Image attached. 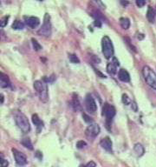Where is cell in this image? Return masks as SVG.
<instances>
[{
  "label": "cell",
  "mask_w": 156,
  "mask_h": 167,
  "mask_svg": "<svg viewBox=\"0 0 156 167\" xmlns=\"http://www.w3.org/2000/svg\"><path fill=\"white\" fill-rule=\"evenodd\" d=\"M24 19L26 24L31 29L36 28L40 24V19L36 17H24Z\"/></svg>",
  "instance_id": "cell-10"
},
{
  "label": "cell",
  "mask_w": 156,
  "mask_h": 167,
  "mask_svg": "<svg viewBox=\"0 0 156 167\" xmlns=\"http://www.w3.org/2000/svg\"><path fill=\"white\" fill-rule=\"evenodd\" d=\"M130 104H131V108H132L134 111H137V104H136L134 102H131Z\"/></svg>",
  "instance_id": "cell-31"
},
{
  "label": "cell",
  "mask_w": 156,
  "mask_h": 167,
  "mask_svg": "<svg viewBox=\"0 0 156 167\" xmlns=\"http://www.w3.org/2000/svg\"><path fill=\"white\" fill-rule=\"evenodd\" d=\"M82 118H83V119H84V121L86 123H89V124H91V123L93 122V120L91 119V118L88 116L87 114H82Z\"/></svg>",
  "instance_id": "cell-27"
},
{
  "label": "cell",
  "mask_w": 156,
  "mask_h": 167,
  "mask_svg": "<svg viewBox=\"0 0 156 167\" xmlns=\"http://www.w3.org/2000/svg\"><path fill=\"white\" fill-rule=\"evenodd\" d=\"M69 59L73 64H79L80 63V59L78 58V57L76 54H69Z\"/></svg>",
  "instance_id": "cell-23"
},
{
  "label": "cell",
  "mask_w": 156,
  "mask_h": 167,
  "mask_svg": "<svg viewBox=\"0 0 156 167\" xmlns=\"http://www.w3.org/2000/svg\"><path fill=\"white\" fill-rule=\"evenodd\" d=\"M138 7H143L146 4V0H135Z\"/></svg>",
  "instance_id": "cell-28"
},
{
  "label": "cell",
  "mask_w": 156,
  "mask_h": 167,
  "mask_svg": "<svg viewBox=\"0 0 156 167\" xmlns=\"http://www.w3.org/2000/svg\"><path fill=\"white\" fill-rule=\"evenodd\" d=\"M51 31H52V25L50 22V16L48 13H46L44 15L43 25L38 30L37 33L43 37H50L51 35Z\"/></svg>",
  "instance_id": "cell-5"
},
{
  "label": "cell",
  "mask_w": 156,
  "mask_h": 167,
  "mask_svg": "<svg viewBox=\"0 0 156 167\" xmlns=\"http://www.w3.org/2000/svg\"><path fill=\"white\" fill-rule=\"evenodd\" d=\"M3 103H4V95L1 94V104H3Z\"/></svg>",
  "instance_id": "cell-33"
},
{
  "label": "cell",
  "mask_w": 156,
  "mask_h": 167,
  "mask_svg": "<svg viewBox=\"0 0 156 167\" xmlns=\"http://www.w3.org/2000/svg\"><path fill=\"white\" fill-rule=\"evenodd\" d=\"M101 51H102V54L107 59L111 58L114 56V45L112 44L111 39L108 37V36H104L101 39Z\"/></svg>",
  "instance_id": "cell-3"
},
{
  "label": "cell",
  "mask_w": 156,
  "mask_h": 167,
  "mask_svg": "<svg viewBox=\"0 0 156 167\" xmlns=\"http://www.w3.org/2000/svg\"><path fill=\"white\" fill-rule=\"evenodd\" d=\"M122 102L124 104H130L132 101L130 100V99L128 98V96L127 94H123L122 95Z\"/></svg>",
  "instance_id": "cell-25"
},
{
  "label": "cell",
  "mask_w": 156,
  "mask_h": 167,
  "mask_svg": "<svg viewBox=\"0 0 156 167\" xmlns=\"http://www.w3.org/2000/svg\"><path fill=\"white\" fill-rule=\"evenodd\" d=\"M143 78L146 83L153 89L156 90V73L149 66H144L142 69Z\"/></svg>",
  "instance_id": "cell-4"
},
{
  "label": "cell",
  "mask_w": 156,
  "mask_h": 167,
  "mask_svg": "<svg viewBox=\"0 0 156 167\" xmlns=\"http://www.w3.org/2000/svg\"><path fill=\"white\" fill-rule=\"evenodd\" d=\"M38 1H44V0H38Z\"/></svg>",
  "instance_id": "cell-34"
},
{
  "label": "cell",
  "mask_w": 156,
  "mask_h": 167,
  "mask_svg": "<svg viewBox=\"0 0 156 167\" xmlns=\"http://www.w3.org/2000/svg\"><path fill=\"white\" fill-rule=\"evenodd\" d=\"M101 146L107 152H113V143H112L111 139L109 137H106L104 138H102L100 142Z\"/></svg>",
  "instance_id": "cell-11"
},
{
  "label": "cell",
  "mask_w": 156,
  "mask_h": 167,
  "mask_svg": "<svg viewBox=\"0 0 156 167\" xmlns=\"http://www.w3.org/2000/svg\"><path fill=\"white\" fill-rule=\"evenodd\" d=\"M134 152L137 157H141L145 153V149L141 144H135L134 146Z\"/></svg>",
  "instance_id": "cell-17"
},
{
  "label": "cell",
  "mask_w": 156,
  "mask_h": 167,
  "mask_svg": "<svg viewBox=\"0 0 156 167\" xmlns=\"http://www.w3.org/2000/svg\"><path fill=\"white\" fill-rule=\"evenodd\" d=\"M31 43H32V45H33V49L36 51H38L42 50V45H40L35 38L31 39Z\"/></svg>",
  "instance_id": "cell-22"
},
{
  "label": "cell",
  "mask_w": 156,
  "mask_h": 167,
  "mask_svg": "<svg viewBox=\"0 0 156 167\" xmlns=\"http://www.w3.org/2000/svg\"><path fill=\"white\" fill-rule=\"evenodd\" d=\"M86 166H96V164L94 163V162H89Z\"/></svg>",
  "instance_id": "cell-32"
},
{
  "label": "cell",
  "mask_w": 156,
  "mask_h": 167,
  "mask_svg": "<svg viewBox=\"0 0 156 167\" xmlns=\"http://www.w3.org/2000/svg\"><path fill=\"white\" fill-rule=\"evenodd\" d=\"M101 132L100 126L96 124H91L87 127L86 131H85V134L87 137H89L90 138H96Z\"/></svg>",
  "instance_id": "cell-7"
},
{
  "label": "cell",
  "mask_w": 156,
  "mask_h": 167,
  "mask_svg": "<svg viewBox=\"0 0 156 167\" xmlns=\"http://www.w3.org/2000/svg\"><path fill=\"white\" fill-rule=\"evenodd\" d=\"M13 117L16 124L17 127L22 131L23 133H28L31 131V124L27 118V117L23 113L22 111H13Z\"/></svg>",
  "instance_id": "cell-1"
},
{
  "label": "cell",
  "mask_w": 156,
  "mask_h": 167,
  "mask_svg": "<svg viewBox=\"0 0 156 167\" xmlns=\"http://www.w3.org/2000/svg\"><path fill=\"white\" fill-rule=\"evenodd\" d=\"M118 78L122 82H129L130 81V75L125 69H121L118 72Z\"/></svg>",
  "instance_id": "cell-15"
},
{
  "label": "cell",
  "mask_w": 156,
  "mask_h": 167,
  "mask_svg": "<svg viewBox=\"0 0 156 167\" xmlns=\"http://www.w3.org/2000/svg\"><path fill=\"white\" fill-rule=\"evenodd\" d=\"M21 144L25 148H27L29 150H33V146H32V144H31V141L29 138H23V139H22Z\"/></svg>",
  "instance_id": "cell-21"
},
{
  "label": "cell",
  "mask_w": 156,
  "mask_h": 167,
  "mask_svg": "<svg viewBox=\"0 0 156 167\" xmlns=\"http://www.w3.org/2000/svg\"><path fill=\"white\" fill-rule=\"evenodd\" d=\"M9 16H4L2 19H1V21H0V26L2 27V28H4V27H5L6 25H7V24H8V19H9Z\"/></svg>",
  "instance_id": "cell-24"
},
{
  "label": "cell",
  "mask_w": 156,
  "mask_h": 167,
  "mask_svg": "<svg viewBox=\"0 0 156 167\" xmlns=\"http://www.w3.org/2000/svg\"><path fill=\"white\" fill-rule=\"evenodd\" d=\"M23 27H24L23 23L19 21V20H15L11 25V28L14 29V30H23Z\"/></svg>",
  "instance_id": "cell-20"
},
{
  "label": "cell",
  "mask_w": 156,
  "mask_h": 167,
  "mask_svg": "<svg viewBox=\"0 0 156 167\" xmlns=\"http://www.w3.org/2000/svg\"><path fill=\"white\" fill-rule=\"evenodd\" d=\"M116 69H117V65L113 61L111 63H109L107 66V71H108L109 74H110V75H114L116 73V71H117Z\"/></svg>",
  "instance_id": "cell-18"
},
{
  "label": "cell",
  "mask_w": 156,
  "mask_h": 167,
  "mask_svg": "<svg viewBox=\"0 0 156 167\" xmlns=\"http://www.w3.org/2000/svg\"><path fill=\"white\" fill-rule=\"evenodd\" d=\"M31 119H32V122H33V124L36 125V127L37 129V132H40L44 128V122L39 118L37 114H33Z\"/></svg>",
  "instance_id": "cell-14"
},
{
  "label": "cell",
  "mask_w": 156,
  "mask_h": 167,
  "mask_svg": "<svg viewBox=\"0 0 156 167\" xmlns=\"http://www.w3.org/2000/svg\"><path fill=\"white\" fill-rule=\"evenodd\" d=\"M11 83L7 75L4 74L3 72L0 73V86L2 88H8L10 87Z\"/></svg>",
  "instance_id": "cell-13"
},
{
  "label": "cell",
  "mask_w": 156,
  "mask_h": 167,
  "mask_svg": "<svg viewBox=\"0 0 156 167\" xmlns=\"http://www.w3.org/2000/svg\"><path fill=\"white\" fill-rule=\"evenodd\" d=\"M33 87L36 94L39 97V99L46 103L49 99V93H48V86L47 82L45 80H36L33 84Z\"/></svg>",
  "instance_id": "cell-2"
},
{
  "label": "cell",
  "mask_w": 156,
  "mask_h": 167,
  "mask_svg": "<svg viewBox=\"0 0 156 167\" xmlns=\"http://www.w3.org/2000/svg\"><path fill=\"white\" fill-rule=\"evenodd\" d=\"M120 24L124 30H128L130 26V20L128 18H120Z\"/></svg>",
  "instance_id": "cell-19"
},
{
  "label": "cell",
  "mask_w": 156,
  "mask_h": 167,
  "mask_svg": "<svg viewBox=\"0 0 156 167\" xmlns=\"http://www.w3.org/2000/svg\"><path fill=\"white\" fill-rule=\"evenodd\" d=\"M70 105L75 111H79L82 110V105H81V103L79 100V98L76 93L73 94L72 99L70 101Z\"/></svg>",
  "instance_id": "cell-12"
},
{
  "label": "cell",
  "mask_w": 156,
  "mask_h": 167,
  "mask_svg": "<svg viewBox=\"0 0 156 167\" xmlns=\"http://www.w3.org/2000/svg\"><path fill=\"white\" fill-rule=\"evenodd\" d=\"M155 15L156 11H155V9L151 6L148 7L147 9V20L150 23L155 22Z\"/></svg>",
  "instance_id": "cell-16"
},
{
  "label": "cell",
  "mask_w": 156,
  "mask_h": 167,
  "mask_svg": "<svg viewBox=\"0 0 156 167\" xmlns=\"http://www.w3.org/2000/svg\"><path fill=\"white\" fill-rule=\"evenodd\" d=\"M12 152L15 161L18 166H25L27 164V157L23 152L17 151V149H12Z\"/></svg>",
  "instance_id": "cell-9"
},
{
  "label": "cell",
  "mask_w": 156,
  "mask_h": 167,
  "mask_svg": "<svg viewBox=\"0 0 156 167\" xmlns=\"http://www.w3.org/2000/svg\"><path fill=\"white\" fill-rule=\"evenodd\" d=\"M86 145H87V143L85 141H83V140H80V141H78L77 143V147L78 149H82Z\"/></svg>",
  "instance_id": "cell-26"
},
{
  "label": "cell",
  "mask_w": 156,
  "mask_h": 167,
  "mask_svg": "<svg viewBox=\"0 0 156 167\" xmlns=\"http://www.w3.org/2000/svg\"><path fill=\"white\" fill-rule=\"evenodd\" d=\"M95 4H97V6H101V8H105V5L101 2V0H94Z\"/></svg>",
  "instance_id": "cell-30"
},
{
  "label": "cell",
  "mask_w": 156,
  "mask_h": 167,
  "mask_svg": "<svg viewBox=\"0 0 156 167\" xmlns=\"http://www.w3.org/2000/svg\"><path fill=\"white\" fill-rule=\"evenodd\" d=\"M85 106H86L87 111L90 113H95L97 110V104L94 99V98L90 94H87L85 98Z\"/></svg>",
  "instance_id": "cell-8"
},
{
  "label": "cell",
  "mask_w": 156,
  "mask_h": 167,
  "mask_svg": "<svg viewBox=\"0 0 156 167\" xmlns=\"http://www.w3.org/2000/svg\"><path fill=\"white\" fill-rule=\"evenodd\" d=\"M115 109L114 107L108 104V103H105L103 107H102V115L105 116L106 118V124H107V127L109 129V125L111 124L112 119L114 118V117L115 116Z\"/></svg>",
  "instance_id": "cell-6"
},
{
  "label": "cell",
  "mask_w": 156,
  "mask_h": 167,
  "mask_svg": "<svg viewBox=\"0 0 156 167\" xmlns=\"http://www.w3.org/2000/svg\"><path fill=\"white\" fill-rule=\"evenodd\" d=\"M0 160H1V165H2V166L6 167L7 166H8V162H7V160H5V159L4 158L3 155H1V158H0Z\"/></svg>",
  "instance_id": "cell-29"
}]
</instances>
